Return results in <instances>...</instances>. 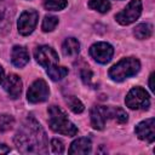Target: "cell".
I'll use <instances>...</instances> for the list:
<instances>
[{"instance_id": "1", "label": "cell", "mask_w": 155, "mask_h": 155, "mask_svg": "<svg viewBox=\"0 0 155 155\" xmlns=\"http://www.w3.org/2000/svg\"><path fill=\"white\" fill-rule=\"evenodd\" d=\"M15 144L23 154H45L47 151L46 133L33 117H27L15 134Z\"/></svg>"}, {"instance_id": "2", "label": "cell", "mask_w": 155, "mask_h": 155, "mask_svg": "<svg viewBox=\"0 0 155 155\" xmlns=\"http://www.w3.org/2000/svg\"><path fill=\"white\" fill-rule=\"evenodd\" d=\"M48 125L50 128L59 134L73 137L78 133V127L68 119L67 114L57 105L48 108Z\"/></svg>"}, {"instance_id": "3", "label": "cell", "mask_w": 155, "mask_h": 155, "mask_svg": "<svg viewBox=\"0 0 155 155\" xmlns=\"http://www.w3.org/2000/svg\"><path fill=\"white\" fill-rule=\"evenodd\" d=\"M139 69H140V62L134 57H127V58H122L116 64H114L109 69L108 74L113 81L121 82L136 75L139 71Z\"/></svg>"}, {"instance_id": "4", "label": "cell", "mask_w": 155, "mask_h": 155, "mask_svg": "<svg viewBox=\"0 0 155 155\" xmlns=\"http://www.w3.org/2000/svg\"><path fill=\"white\" fill-rule=\"evenodd\" d=\"M126 105L132 110H139V109H148L150 105V97L149 93L142 88V87H133L130 90L125 98Z\"/></svg>"}, {"instance_id": "5", "label": "cell", "mask_w": 155, "mask_h": 155, "mask_svg": "<svg viewBox=\"0 0 155 155\" xmlns=\"http://www.w3.org/2000/svg\"><path fill=\"white\" fill-rule=\"evenodd\" d=\"M140 13H142L140 0H131L128 2V5L115 16V19L121 25H128V24L133 23L136 19H138Z\"/></svg>"}, {"instance_id": "6", "label": "cell", "mask_w": 155, "mask_h": 155, "mask_svg": "<svg viewBox=\"0 0 155 155\" xmlns=\"http://www.w3.org/2000/svg\"><path fill=\"white\" fill-rule=\"evenodd\" d=\"M48 94H50V90L46 81L42 79H38L28 88L27 99L30 103H41L48 98Z\"/></svg>"}, {"instance_id": "7", "label": "cell", "mask_w": 155, "mask_h": 155, "mask_svg": "<svg viewBox=\"0 0 155 155\" xmlns=\"http://www.w3.org/2000/svg\"><path fill=\"white\" fill-rule=\"evenodd\" d=\"M38 19H39V13L35 10H27L24 11L19 18H18V31L21 35H29L33 33V30L35 29L36 24H38Z\"/></svg>"}, {"instance_id": "8", "label": "cell", "mask_w": 155, "mask_h": 155, "mask_svg": "<svg viewBox=\"0 0 155 155\" xmlns=\"http://www.w3.org/2000/svg\"><path fill=\"white\" fill-rule=\"evenodd\" d=\"M34 57H35L36 62L41 67H44L46 69L58 63V54H57V52L52 47L46 46V45L36 47V50L34 52Z\"/></svg>"}, {"instance_id": "9", "label": "cell", "mask_w": 155, "mask_h": 155, "mask_svg": "<svg viewBox=\"0 0 155 155\" xmlns=\"http://www.w3.org/2000/svg\"><path fill=\"white\" fill-rule=\"evenodd\" d=\"M90 54L96 62L105 64L111 59L114 54V48L108 42H97L90 47Z\"/></svg>"}, {"instance_id": "10", "label": "cell", "mask_w": 155, "mask_h": 155, "mask_svg": "<svg viewBox=\"0 0 155 155\" xmlns=\"http://www.w3.org/2000/svg\"><path fill=\"white\" fill-rule=\"evenodd\" d=\"M134 132L139 139L145 140L148 143H153L155 139V120L150 117L139 122L136 126Z\"/></svg>"}, {"instance_id": "11", "label": "cell", "mask_w": 155, "mask_h": 155, "mask_svg": "<svg viewBox=\"0 0 155 155\" xmlns=\"http://www.w3.org/2000/svg\"><path fill=\"white\" fill-rule=\"evenodd\" d=\"M4 90L7 92V94L12 99L18 98L21 92H22V80H21V78L16 74H10L4 81Z\"/></svg>"}, {"instance_id": "12", "label": "cell", "mask_w": 155, "mask_h": 155, "mask_svg": "<svg viewBox=\"0 0 155 155\" xmlns=\"http://www.w3.org/2000/svg\"><path fill=\"white\" fill-rule=\"evenodd\" d=\"M91 125L94 130H103L105 126V120L108 119L107 107H93L90 111Z\"/></svg>"}, {"instance_id": "13", "label": "cell", "mask_w": 155, "mask_h": 155, "mask_svg": "<svg viewBox=\"0 0 155 155\" xmlns=\"http://www.w3.org/2000/svg\"><path fill=\"white\" fill-rule=\"evenodd\" d=\"M11 61L12 64L17 68L24 67L29 62V53L25 47L23 46H13L12 52H11Z\"/></svg>"}, {"instance_id": "14", "label": "cell", "mask_w": 155, "mask_h": 155, "mask_svg": "<svg viewBox=\"0 0 155 155\" xmlns=\"http://www.w3.org/2000/svg\"><path fill=\"white\" fill-rule=\"evenodd\" d=\"M92 143L90 138H78L75 139L69 148V154H88L91 153Z\"/></svg>"}, {"instance_id": "15", "label": "cell", "mask_w": 155, "mask_h": 155, "mask_svg": "<svg viewBox=\"0 0 155 155\" xmlns=\"http://www.w3.org/2000/svg\"><path fill=\"white\" fill-rule=\"evenodd\" d=\"M62 51L65 56H75L80 51V44L75 38H68L62 45Z\"/></svg>"}, {"instance_id": "16", "label": "cell", "mask_w": 155, "mask_h": 155, "mask_svg": "<svg viewBox=\"0 0 155 155\" xmlns=\"http://www.w3.org/2000/svg\"><path fill=\"white\" fill-rule=\"evenodd\" d=\"M46 73L48 75V78L53 81H58V80H62L63 78H65L68 75V69L65 67H61V65H52L50 68L46 69Z\"/></svg>"}, {"instance_id": "17", "label": "cell", "mask_w": 155, "mask_h": 155, "mask_svg": "<svg viewBox=\"0 0 155 155\" xmlns=\"http://www.w3.org/2000/svg\"><path fill=\"white\" fill-rule=\"evenodd\" d=\"M133 34L137 39L139 40H144V39H149L153 34V25L149 24V23H140L138 24L134 30H133Z\"/></svg>"}, {"instance_id": "18", "label": "cell", "mask_w": 155, "mask_h": 155, "mask_svg": "<svg viewBox=\"0 0 155 155\" xmlns=\"http://www.w3.org/2000/svg\"><path fill=\"white\" fill-rule=\"evenodd\" d=\"M107 114H108V117H113L119 124H125L128 119L126 111L121 108H107Z\"/></svg>"}, {"instance_id": "19", "label": "cell", "mask_w": 155, "mask_h": 155, "mask_svg": "<svg viewBox=\"0 0 155 155\" xmlns=\"http://www.w3.org/2000/svg\"><path fill=\"white\" fill-rule=\"evenodd\" d=\"M88 7L101 13H105L110 10V2L109 0H90Z\"/></svg>"}, {"instance_id": "20", "label": "cell", "mask_w": 155, "mask_h": 155, "mask_svg": "<svg viewBox=\"0 0 155 155\" xmlns=\"http://www.w3.org/2000/svg\"><path fill=\"white\" fill-rule=\"evenodd\" d=\"M65 103L68 104V107L70 108V110H71L73 113H75V114H80V113H82L84 109H85V107H84V104L81 103V101L78 99L75 96H69V97H67V98H65Z\"/></svg>"}, {"instance_id": "21", "label": "cell", "mask_w": 155, "mask_h": 155, "mask_svg": "<svg viewBox=\"0 0 155 155\" xmlns=\"http://www.w3.org/2000/svg\"><path fill=\"white\" fill-rule=\"evenodd\" d=\"M68 5L67 0H44V6L48 11H61Z\"/></svg>"}, {"instance_id": "22", "label": "cell", "mask_w": 155, "mask_h": 155, "mask_svg": "<svg viewBox=\"0 0 155 155\" xmlns=\"http://www.w3.org/2000/svg\"><path fill=\"white\" fill-rule=\"evenodd\" d=\"M15 125V119L13 116L8 114H2L0 115V132H7L10 131Z\"/></svg>"}, {"instance_id": "23", "label": "cell", "mask_w": 155, "mask_h": 155, "mask_svg": "<svg viewBox=\"0 0 155 155\" xmlns=\"http://www.w3.org/2000/svg\"><path fill=\"white\" fill-rule=\"evenodd\" d=\"M58 24V18L56 16H46L42 19L41 28L44 31H52Z\"/></svg>"}, {"instance_id": "24", "label": "cell", "mask_w": 155, "mask_h": 155, "mask_svg": "<svg viewBox=\"0 0 155 155\" xmlns=\"http://www.w3.org/2000/svg\"><path fill=\"white\" fill-rule=\"evenodd\" d=\"M51 148H52V151L56 153V154H62L64 151V145H63V142L54 138L51 140Z\"/></svg>"}, {"instance_id": "25", "label": "cell", "mask_w": 155, "mask_h": 155, "mask_svg": "<svg viewBox=\"0 0 155 155\" xmlns=\"http://www.w3.org/2000/svg\"><path fill=\"white\" fill-rule=\"evenodd\" d=\"M81 78H82V81L86 84V85H91V79H92V73L90 69H85L81 71Z\"/></svg>"}, {"instance_id": "26", "label": "cell", "mask_w": 155, "mask_h": 155, "mask_svg": "<svg viewBox=\"0 0 155 155\" xmlns=\"http://www.w3.org/2000/svg\"><path fill=\"white\" fill-rule=\"evenodd\" d=\"M10 153V148L6 144H0V154H7Z\"/></svg>"}, {"instance_id": "27", "label": "cell", "mask_w": 155, "mask_h": 155, "mask_svg": "<svg viewBox=\"0 0 155 155\" xmlns=\"http://www.w3.org/2000/svg\"><path fill=\"white\" fill-rule=\"evenodd\" d=\"M153 80H154V73H151L150 76H149V87H150L151 91H154V84H153Z\"/></svg>"}, {"instance_id": "28", "label": "cell", "mask_w": 155, "mask_h": 155, "mask_svg": "<svg viewBox=\"0 0 155 155\" xmlns=\"http://www.w3.org/2000/svg\"><path fill=\"white\" fill-rule=\"evenodd\" d=\"M2 79H4V69H2V67L0 65V84H1Z\"/></svg>"}, {"instance_id": "29", "label": "cell", "mask_w": 155, "mask_h": 155, "mask_svg": "<svg viewBox=\"0 0 155 155\" xmlns=\"http://www.w3.org/2000/svg\"><path fill=\"white\" fill-rule=\"evenodd\" d=\"M2 22H4V19H2V11H1V8H0V27H1Z\"/></svg>"}]
</instances>
